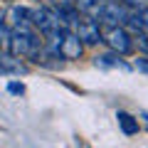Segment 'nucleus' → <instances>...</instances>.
<instances>
[{"mask_svg":"<svg viewBox=\"0 0 148 148\" xmlns=\"http://www.w3.org/2000/svg\"><path fill=\"white\" fill-rule=\"evenodd\" d=\"M104 42L109 45L111 52H116V54H128L133 49V40L123 25H109L104 30Z\"/></svg>","mask_w":148,"mask_h":148,"instance_id":"obj_1","label":"nucleus"},{"mask_svg":"<svg viewBox=\"0 0 148 148\" xmlns=\"http://www.w3.org/2000/svg\"><path fill=\"white\" fill-rule=\"evenodd\" d=\"M74 32L79 35V40L84 45H99L104 42V32H101L99 27V20H94V17H82L77 25H74Z\"/></svg>","mask_w":148,"mask_h":148,"instance_id":"obj_2","label":"nucleus"},{"mask_svg":"<svg viewBox=\"0 0 148 148\" xmlns=\"http://www.w3.org/2000/svg\"><path fill=\"white\" fill-rule=\"evenodd\" d=\"M131 8H126L123 3L119 0H106L104 12H101V20L99 22H109V25H126L128 17H131Z\"/></svg>","mask_w":148,"mask_h":148,"instance_id":"obj_3","label":"nucleus"},{"mask_svg":"<svg viewBox=\"0 0 148 148\" xmlns=\"http://www.w3.org/2000/svg\"><path fill=\"white\" fill-rule=\"evenodd\" d=\"M82 52H84V42L79 40L77 32H64L62 37V45H59V57L62 59H79Z\"/></svg>","mask_w":148,"mask_h":148,"instance_id":"obj_4","label":"nucleus"},{"mask_svg":"<svg viewBox=\"0 0 148 148\" xmlns=\"http://www.w3.org/2000/svg\"><path fill=\"white\" fill-rule=\"evenodd\" d=\"M0 72L3 74H25L27 67L12 52H0Z\"/></svg>","mask_w":148,"mask_h":148,"instance_id":"obj_5","label":"nucleus"},{"mask_svg":"<svg viewBox=\"0 0 148 148\" xmlns=\"http://www.w3.org/2000/svg\"><path fill=\"white\" fill-rule=\"evenodd\" d=\"M104 5H106V0H77V8H79L86 17H94V20H101Z\"/></svg>","mask_w":148,"mask_h":148,"instance_id":"obj_6","label":"nucleus"},{"mask_svg":"<svg viewBox=\"0 0 148 148\" xmlns=\"http://www.w3.org/2000/svg\"><path fill=\"white\" fill-rule=\"evenodd\" d=\"M119 57H121V54H116V52L96 54V57H94V64H96V67H101V69H114V67H123V69H126V64H123Z\"/></svg>","mask_w":148,"mask_h":148,"instance_id":"obj_7","label":"nucleus"},{"mask_svg":"<svg viewBox=\"0 0 148 148\" xmlns=\"http://www.w3.org/2000/svg\"><path fill=\"white\" fill-rule=\"evenodd\" d=\"M116 119H119V126H121V131L126 133V136H133V133H138V119H133L128 111H119Z\"/></svg>","mask_w":148,"mask_h":148,"instance_id":"obj_8","label":"nucleus"},{"mask_svg":"<svg viewBox=\"0 0 148 148\" xmlns=\"http://www.w3.org/2000/svg\"><path fill=\"white\" fill-rule=\"evenodd\" d=\"M10 45V25H8V12L0 8V47Z\"/></svg>","mask_w":148,"mask_h":148,"instance_id":"obj_9","label":"nucleus"},{"mask_svg":"<svg viewBox=\"0 0 148 148\" xmlns=\"http://www.w3.org/2000/svg\"><path fill=\"white\" fill-rule=\"evenodd\" d=\"M136 45H138V49H141V52L148 57V32H138V37H136Z\"/></svg>","mask_w":148,"mask_h":148,"instance_id":"obj_10","label":"nucleus"},{"mask_svg":"<svg viewBox=\"0 0 148 148\" xmlns=\"http://www.w3.org/2000/svg\"><path fill=\"white\" fill-rule=\"evenodd\" d=\"M133 69L148 74V57H146V54H143V57H138V59H133Z\"/></svg>","mask_w":148,"mask_h":148,"instance_id":"obj_11","label":"nucleus"},{"mask_svg":"<svg viewBox=\"0 0 148 148\" xmlns=\"http://www.w3.org/2000/svg\"><path fill=\"white\" fill-rule=\"evenodd\" d=\"M126 8H131V10H143V8H148L146 5V0H121Z\"/></svg>","mask_w":148,"mask_h":148,"instance_id":"obj_12","label":"nucleus"},{"mask_svg":"<svg viewBox=\"0 0 148 148\" xmlns=\"http://www.w3.org/2000/svg\"><path fill=\"white\" fill-rule=\"evenodd\" d=\"M138 20H141V27H143V32H148V8L138 10Z\"/></svg>","mask_w":148,"mask_h":148,"instance_id":"obj_13","label":"nucleus"},{"mask_svg":"<svg viewBox=\"0 0 148 148\" xmlns=\"http://www.w3.org/2000/svg\"><path fill=\"white\" fill-rule=\"evenodd\" d=\"M8 91H10V94H22V91H25V86L17 84V82H10V84H8Z\"/></svg>","mask_w":148,"mask_h":148,"instance_id":"obj_14","label":"nucleus"},{"mask_svg":"<svg viewBox=\"0 0 148 148\" xmlns=\"http://www.w3.org/2000/svg\"><path fill=\"white\" fill-rule=\"evenodd\" d=\"M141 119L146 121V126H148V114H141Z\"/></svg>","mask_w":148,"mask_h":148,"instance_id":"obj_15","label":"nucleus"}]
</instances>
